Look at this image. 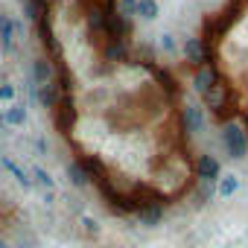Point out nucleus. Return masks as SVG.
Instances as JSON below:
<instances>
[{
    "label": "nucleus",
    "mask_w": 248,
    "mask_h": 248,
    "mask_svg": "<svg viewBox=\"0 0 248 248\" xmlns=\"http://www.w3.org/2000/svg\"><path fill=\"white\" fill-rule=\"evenodd\" d=\"M67 178H70L73 187H88L91 184V178H88V172H85V167L79 161H70L67 164Z\"/></svg>",
    "instance_id": "1a4fd4ad"
},
{
    "label": "nucleus",
    "mask_w": 248,
    "mask_h": 248,
    "mask_svg": "<svg viewBox=\"0 0 248 248\" xmlns=\"http://www.w3.org/2000/svg\"><path fill=\"white\" fill-rule=\"evenodd\" d=\"M161 50L167 53V56H175L178 53V44H175V38L167 32V35H161Z\"/></svg>",
    "instance_id": "ddd939ff"
},
{
    "label": "nucleus",
    "mask_w": 248,
    "mask_h": 248,
    "mask_svg": "<svg viewBox=\"0 0 248 248\" xmlns=\"http://www.w3.org/2000/svg\"><path fill=\"white\" fill-rule=\"evenodd\" d=\"M35 30H38V41L47 47L50 56H62V44L56 41V32H53V24H50V15H41L35 21Z\"/></svg>",
    "instance_id": "7ed1b4c3"
},
{
    "label": "nucleus",
    "mask_w": 248,
    "mask_h": 248,
    "mask_svg": "<svg viewBox=\"0 0 248 248\" xmlns=\"http://www.w3.org/2000/svg\"><path fill=\"white\" fill-rule=\"evenodd\" d=\"M222 146L228 149V155H231L233 161H242V158L248 155V135H245L239 126L228 123L225 132H222Z\"/></svg>",
    "instance_id": "f257e3e1"
},
{
    "label": "nucleus",
    "mask_w": 248,
    "mask_h": 248,
    "mask_svg": "<svg viewBox=\"0 0 248 248\" xmlns=\"http://www.w3.org/2000/svg\"><path fill=\"white\" fill-rule=\"evenodd\" d=\"M216 190H219V196H233V193L239 190V181H236L233 175H219Z\"/></svg>",
    "instance_id": "9b49d317"
},
{
    "label": "nucleus",
    "mask_w": 248,
    "mask_h": 248,
    "mask_svg": "<svg viewBox=\"0 0 248 248\" xmlns=\"http://www.w3.org/2000/svg\"><path fill=\"white\" fill-rule=\"evenodd\" d=\"M3 126H6V123H3V114H0V132H3Z\"/></svg>",
    "instance_id": "dca6fc26"
},
{
    "label": "nucleus",
    "mask_w": 248,
    "mask_h": 248,
    "mask_svg": "<svg viewBox=\"0 0 248 248\" xmlns=\"http://www.w3.org/2000/svg\"><path fill=\"white\" fill-rule=\"evenodd\" d=\"M15 35H18V24L9 15H0V41H3L6 50L15 47Z\"/></svg>",
    "instance_id": "423d86ee"
},
{
    "label": "nucleus",
    "mask_w": 248,
    "mask_h": 248,
    "mask_svg": "<svg viewBox=\"0 0 248 248\" xmlns=\"http://www.w3.org/2000/svg\"><path fill=\"white\" fill-rule=\"evenodd\" d=\"M135 216H138V222L146 225V228L161 225V219H164V204H161V202H146V204H140V207L135 210Z\"/></svg>",
    "instance_id": "20e7f679"
},
{
    "label": "nucleus",
    "mask_w": 248,
    "mask_h": 248,
    "mask_svg": "<svg viewBox=\"0 0 248 248\" xmlns=\"http://www.w3.org/2000/svg\"><path fill=\"white\" fill-rule=\"evenodd\" d=\"M12 99H15V85L3 82L0 85V102H12Z\"/></svg>",
    "instance_id": "4468645a"
},
{
    "label": "nucleus",
    "mask_w": 248,
    "mask_h": 248,
    "mask_svg": "<svg viewBox=\"0 0 248 248\" xmlns=\"http://www.w3.org/2000/svg\"><path fill=\"white\" fill-rule=\"evenodd\" d=\"M219 175H222V164L216 155H199L193 161V178L196 181H213L216 184Z\"/></svg>",
    "instance_id": "f03ea898"
},
{
    "label": "nucleus",
    "mask_w": 248,
    "mask_h": 248,
    "mask_svg": "<svg viewBox=\"0 0 248 248\" xmlns=\"http://www.w3.org/2000/svg\"><path fill=\"white\" fill-rule=\"evenodd\" d=\"M0 164H3V167H6V170L12 172V178H15V181H18V184H21L24 190H30V187H32V181H30V175L24 172V167H21L18 161H12V158H6V155H3V158H0Z\"/></svg>",
    "instance_id": "0eeeda50"
},
{
    "label": "nucleus",
    "mask_w": 248,
    "mask_h": 248,
    "mask_svg": "<svg viewBox=\"0 0 248 248\" xmlns=\"http://www.w3.org/2000/svg\"><path fill=\"white\" fill-rule=\"evenodd\" d=\"M35 146H38V152H41V155H47V140H44V138H38V140H35Z\"/></svg>",
    "instance_id": "2eb2a0df"
},
{
    "label": "nucleus",
    "mask_w": 248,
    "mask_h": 248,
    "mask_svg": "<svg viewBox=\"0 0 248 248\" xmlns=\"http://www.w3.org/2000/svg\"><path fill=\"white\" fill-rule=\"evenodd\" d=\"M32 85L35 88H41V85H50L53 82V76H56V70H53V64H50V59H32Z\"/></svg>",
    "instance_id": "39448f33"
},
{
    "label": "nucleus",
    "mask_w": 248,
    "mask_h": 248,
    "mask_svg": "<svg viewBox=\"0 0 248 248\" xmlns=\"http://www.w3.org/2000/svg\"><path fill=\"white\" fill-rule=\"evenodd\" d=\"M32 178H35V184L38 187H44V190H53V178H50V172L44 170V167H32Z\"/></svg>",
    "instance_id": "f8f14e48"
},
{
    "label": "nucleus",
    "mask_w": 248,
    "mask_h": 248,
    "mask_svg": "<svg viewBox=\"0 0 248 248\" xmlns=\"http://www.w3.org/2000/svg\"><path fill=\"white\" fill-rule=\"evenodd\" d=\"M158 0H138V9H135V15L138 18H143V21H155L158 18Z\"/></svg>",
    "instance_id": "9d476101"
},
{
    "label": "nucleus",
    "mask_w": 248,
    "mask_h": 248,
    "mask_svg": "<svg viewBox=\"0 0 248 248\" xmlns=\"http://www.w3.org/2000/svg\"><path fill=\"white\" fill-rule=\"evenodd\" d=\"M3 123H9V126H24L27 123V105L9 102V108L3 111Z\"/></svg>",
    "instance_id": "6e6552de"
},
{
    "label": "nucleus",
    "mask_w": 248,
    "mask_h": 248,
    "mask_svg": "<svg viewBox=\"0 0 248 248\" xmlns=\"http://www.w3.org/2000/svg\"><path fill=\"white\" fill-rule=\"evenodd\" d=\"M9 248H12V245H9Z\"/></svg>",
    "instance_id": "f3484780"
}]
</instances>
